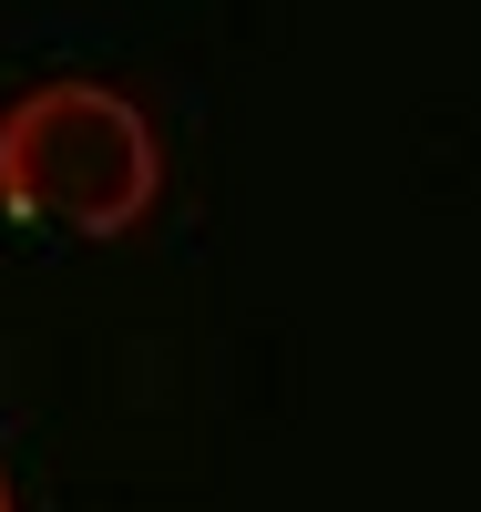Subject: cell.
<instances>
[{"label": "cell", "instance_id": "2", "mask_svg": "<svg viewBox=\"0 0 481 512\" xmlns=\"http://www.w3.org/2000/svg\"><path fill=\"white\" fill-rule=\"evenodd\" d=\"M0 512H11V482H0Z\"/></svg>", "mask_w": 481, "mask_h": 512}, {"label": "cell", "instance_id": "1", "mask_svg": "<svg viewBox=\"0 0 481 512\" xmlns=\"http://www.w3.org/2000/svg\"><path fill=\"white\" fill-rule=\"evenodd\" d=\"M154 123L113 82H41L0 113V205L52 236H123L154 205Z\"/></svg>", "mask_w": 481, "mask_h": 512}]
</instances>
